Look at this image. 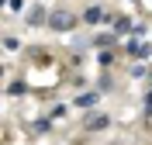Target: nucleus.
<instances>
[{"label":"nucleus","instance_id":"2","mask_svg":"<svg viewBox=\"0 0 152 145\" xmlns=\"http://www.w3.org/2000/svg\"><path fill=\"white\" fill-rule=\"evenodd\" d=\"M149 52H152V45H145V42H138V38L128 45V55H132V59H145Z\"/></svg>","mask_w":152,"mask_h":145},{"label":"nucleus","instance_id":"4","mask_svg":"<svg viewBox=\"0 0 152 145\" xmlns=\"http://www.w3.org/2000/svg\"><path fill=\"white\" fill-rule=\"evenodd\" d=\"M83 21H86V24H100V21H104V10H100V7H86Z\"/></svg>","mask_w":152,"mask_h":145},{"label":"nucleus","instance_id":"1","mask_svg":"<svg viewBox=\"0 0 152 145\" xmlns=\"http://www.w3.org/2000/svg\"><path fill=\"white\" fill-rule=\"evenodd\" d=\"M48 24H52V28H56V31H69V28H73V24H76V17H73V14H66V10H56Z\"/></svg>","mask_w":152,"mask_h":145},{"label":"nucleus","instance_id":"5","mask_svg":"<svg viewBox=\"0 0 152 145\" xmlns=\"http://www.w3.org/2000/svg\"><path fill=\"white\" fill-rule=\"evenodd\" d=\"M24 21H28V24H42V21H45V10H42V7H31Z\"/></svg>","mask_w":152,"mask_h":145},{"label":"nucleus","instance_id":"8","mask_svg":"<svg viewBox=\"0 0 152 145\" xmlns=\"http://www.w3.org/2000/svg\"><path fill=\"white\" fill-rule=\"evenodd\" d=\"M114 28H118V31H132V21H124V17H118V21H114Z\"/></svg>","mask_w":152,"mask_h":145},{"label":"nucleus","instance_id":"6","mask_svg":"<svg viewBox=\"0 0 152 145\" xmlns=\"http://www.w3.org/2000/svg\"><path fill=\"white\" fill-rule=\"evenodd\" d=\"M86 128H90V131H100V128H107V117H104V114L90 117V121H86Z\"/></svg>","mask_w":152,"mask_h":145},{"label":"nucleus","instance_id":"7","mask_svg":"<svg viewBox=\"0 0 152 145\" xmlns=\"http://www.w3.org/2000/svg\"><path fill=\"white\" fill-rule=\"evenodd\" d=\"M4 48H7V52H18L21 42H18V38H4Z\"/></svg>","mask_w":152,"mask_h":145},{"label":"nucleus","instance_id":"10","mask_svg":"<svg viewBox=\"0 0 152 145\" xmlns=\"http://www.w3.org/2000/svg\"><path fill=\"white\" fill-rule=\"evenodd\" d=\"M4 4H7V0H0V7H4Z\"/></svg>","mask_w":152,"mask_h":145},{"label":"nucleus","instance_id":"9","mask_svg":"<svg viewBox=\"0 0 152 145\" xmlns=\"http://www.w3.org/2000/svg\"><path fill=\"white\" fill-rule=\"evenodd\" d=\"M145 111H149V114H152V93H149V100H145Z\"/></svg>","mask_w":152,"mask_h":145},{"label":"nucleus","instance_id":"3","mask_svg":"<svg viewBox=\"0 0 152 145\" xmlns=\"http://www.w3.org/2000/svg\"><path fill=\"white\" fill-rule=\"evenodd\" d=\"M97 100H100V97H97L94 90H86V93H76V100H73V104H76V107H94Z\"/></svg>","mask_w":152,"mask_h":145}]
</instances>
